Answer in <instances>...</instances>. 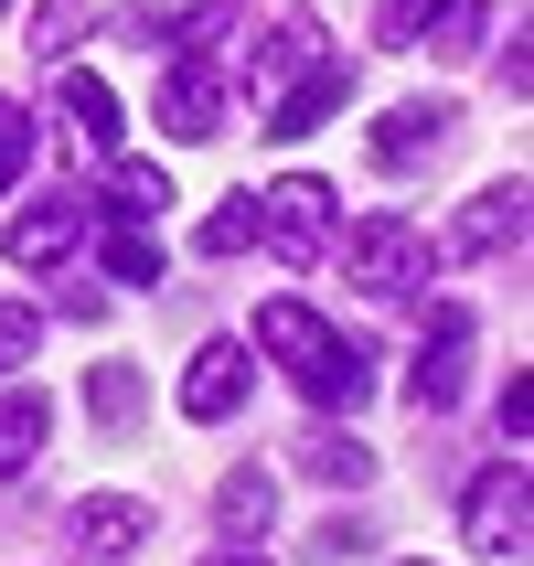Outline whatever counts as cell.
Instances as JSON below:
<instances>
[{
    "label": "cell",
    "instance_id": "obj_1",
    "mask_svg": "<svg viewBox=\"0 0 534 566\" xmlns=\"http://www.w3.org/2000/svg\"><path fill=\"white\" fill-rule=\"evenodd\" d=\"M343 279L364 289V300H417V289H428V235H417L407 214H364L343 235Z\"/></svg>",
    "mask_w": 534,
    "mask_h": 566
},
{
    "label": "cell",
    "instance_id": "obj_2",
    "mask_svg": "<svg viewBox=\"0 0 534 566\" xmlns=\"http://www.w3.org/2000/svg\"><path fill=\"white\" fill-rule=\"evenodd\" d=\"M256 247L289 256V268H311V256L332 247V182H311V171H279V182L256 192Z\"/></svg>",
    "mask_w": 534,
    "mask_h": 566
},
{
    "label": "cell",
    "instance_id": "obj_3",
    "mask_svg": "<svg viewBox=\"0 0 534 566\" xmlns=\"http://www.w3.org/2000/svg\"><path fill=\"white\" fill-rule=\"evenodd\" d=\"M460 385H471V311L439 300V311H428V343H417V364H407V417H417V428L449 417V407H460Z\"/></svg>",
    "mask_w": 534,
    "mask_h": 566
},
{
    "label": "cell",
    "instance_id": "obj_4",
    "mask_svg": "<svg viewBox=\"0 0 534 566\" xmlns=\"http://www.w3.org/2000/svg\"><path fill=\"white\" fill-rule=\"evenodd\" d=\"M471 545L481 556H503V566H524V535H534V492H524V460H492V471L471 481Z\"/></svg>",
    "mask_w": 534,
    "mask_h": 566
},
{
    "label": "cell",
    "instance_id": "obj_5",
    "mask_svg": "<svg viewBox=\"0 0 534 566\" xmlns=\"http://www.w3.org/2000/svg\"><path fill=\"white\" fill-rule=\"evenodd\" d=\"M353 107V54H321V64H300V75H289L279 96H268V139H311V128H332Z\"/></svg>",
    "mask_w": 534,
    "mask_h": 566
},
{
    "label": "cell",
    "instance_id": "obj_6",
    "mask_svg": "<svg viewBox=\"0 0 534 566\" xmlns=\"http://www.w3.org/2000/svg\"><path fill=\"white\" fill-rule=\"evenodd\" d=\"M150 118H160V139H182V150H192V139H214V128H224V64L171 54V75H160V107H150Z\"/></svg>",
    "mask_w": 534,
    "mask_h": 566
},
{
    "label": "cell",
    "instance_id": "obj_7",
    "mask_svg": "<svg viewBox=\"0 0 534 566\" xmlns=\"http://www.w3.org/2000/svg\"><path fill=\"white\" fill-rule=\"evenodd\" d=\"M247 396H256V353H247V343H203V353H192V375H182V417L224 428Z\"/></svg>",
    "mask_w": 534,
    "mask_h": 566
},
{
    "label": "cell",
    "instance_id": "obj_8",
    "mask_svg": "<svg viewBox=\"0 0 534 566\" xmlns=\"http://www.w3.org/2000/svg\"><path fill=\"white\" fill-rule=\"evenodd\" d=\"M300 396H311L321 417H353L364 396H375V343H353V332H332V343H321V364L300 375Z\"/></svg>",
    "mask_w": 534,
    "mask_h": 566
},
{
    "label": "cell",
    "instance_id": "obj_9",
    "mask_svg": "<svg viewBox=\"0 0 534 566\" xmlns=\"http://www.w3.org/2000/svg\"><path fill=\"white\" fill-rule=\"evenodd\" d=\"M64 535L86 545L96 566H118V556H139V545H150V503H118V492H86V503L64 513Z\"/></svg>",
    "mask_w": 534,
    "mask_h": 566
},
{
    "label": "cell",
    "instance_id": "obj_10",
    "mask_svg": "<svg viewBox=\"0 0 534 566\" xmlns=\"http://www.w3.org/2000/svg\"><path fill=\"white\" fill-rule=\"evenodd\" d=\"M449 118H460L449 96H407V107H385V118H375V160H385V171H417L428 150H449Z\"/></svg>",
    "mask_w": 534,
    "mask_h": 566
},
{
    "label": "cell",
    "instance_id": "obj_11",
    "mask_svg": "<svg viewBox=\"0 0 534 566\" xmlns=\"http://www.w3.org/2000/svg\"><path fill=\"white\" fill-rule=\"evenodd\" d=\"M75 235H86V192H54V203H32V214L0 235V256H11V268H54V256H75Z\"/></svg>",
    "mask_w": 534,
    "mask_h": 566
},
{
    "label": "cell",
    "instance_id": "obj_12",
    "mask_svg": "<svg viewBox=\"0 0 534 566\" xmlns=\"http://www.w3.org/2000/svg\"><path fill=\"white\" fill-rule=\"evenodd\" d=\"M503 247H524V182H481L471 214L449 224V256H503Z\"/></svg>",
    "mask_w": 534,
    "mask_h": 566
},
{
    "label": "cell",
    "instance_id": "obj_13",
    "mask_svg": "<svg viewBox=\"0 0 534 566\" xmlns=\"http://www.w3.org/2000/svg\"><path fill=\"white\" fill-rule=\"evenodd\" d=\"M321 343H332V321H321L311 300H268V311H256V353H268L279 375H311Z\"/></svg>",
    "mask_w": 534,
    "mask_h": 566
},
{
    "label": "cell",
    "instance_id": "obj_14",
    "mask_svg": "<svg viewBox=\"0 0 534 566\" xmlns=\"http://www.w3.org/2000/svg\"><path fill=\"white\" fill-rule=\"evenodd\" d=\"M54 118L75 128V150H118V86H107V75H86V64H64Z\"/></svg>",
    "mask_w": 534,
    "mask_h": 566
},
{
    "label": "cell",
    "instance_id": "obj_15",
    "mask_svg": "<svg viewBox=\"0 0 534 566\" xmlns=\"http://www.w3.org/2000/svg\"><path fill=\"white\" fill-rule=\"evenodd\" d=\"M214 524H224V545H256L268 524H279V481L256 471V460H247V471H224L214 481Z\"/></svg>",
    "mask_w": 534,
    "mask_h": 566
},
{
    "label": "cell",
    "instance_id": "obj_16",
    "mask_svg": "<svg viewBox=\"0 0 534 566\" xmlns=\"http://www.w3.org/2000/svg\"><path fill=\"white\" fill-rule=\"evenodd\" d=\"M300 64H321V22H311V11H289V22L268 32L256 54H247V86H256V107H268V96H279L289 75H300Z\"/></svg>",
    "mask_w": 534,
    "mask_h": 566
},
{
    "label": "cell",
    "instance_id": "obj_17",
    "mask_svg": "<svg viewBox=\"0 0 534 566\" xmlns=\"http://www.w3.org/2000/svg\"><path fill=\"white\" fill-rule=\"evenodd\" d=\"M43 428H54V407H43L32 385H11V396H0V481H22L32 460H43Z\"/></svg>",
    "mask_w": 534,
    "mask_h": 566
},
{
    "label": "cell",
    "instance_id": "obj_18",
    "mask_svg": "<svg viewBox=\"0 0 534 566\" xmlns=\"http://www.w3.org/2000/svg\"><path fill=\"white\" fill-rule=\"evenodd\" d=\"M86 417L107 428V439H128V428L150 417V385H139V364H96V375H86Z\"/></svg>",
    "mask_w": 534,
    "mask_h": 566
},
{
    "label": "cell",
    "instance_id": "obj_19",
    "mask_svg": "<svg viewBox=\"0 0 534 566\" xmlns=\"http://www.w3.org/2000/svg\"><path fill=\"white\" fill-rule=\"evenodd\" d=\"M289 460H300L311 481H343V492H353V481H375V449L353 439V428H311V439L289 449Z\"/></svg>",
    "mask_w": 534,
    "mask_h": 566
},
{
    "label": "cell",
    "instance_id": "obj_20",
    "mask_svg": "<svg viewBox=\"0 0 534 566\" xmlns=\"http://www.w3.org/2000/svg\"><path fill=\"white\" fill-rule=\"evenodd\" d=\"M449 11H460V0H375V43H385V54H417Z\"/></svg>",
    "mask_w": 534,
    "mask_h": 566
},
{
    "label": "cell",
    "instance_id": "obj_21",
    "mask_svg": "<svg viewBox=\"0 0 534 566\" xmlns=\"http://www.w3.org/2000/svg\"><path fill=\"white\" fill-rule=\"evenodd\" d=\"M235 22H247V0H203L192 22H171V54H203V64H224V43H235Z\"/></svg>",
    "mask_w": 534,
    "mask_h": 566
},
{
    "label": "cell",
    "instance_id": "obj_22",
    "mask_svg": "<svg viewBox=\"0 0 534 566\" xmlns=\"http://www.w3.org/2000/svg\"><path fill=\"white\" fill-rule=\"evenodd\" d=\"M160 203H171V182H160L150 160H118V171H107V214L118 224H150Z\"/></svg>",
    "mask_w": 534,
    "mask_h": 566
},
{
    "label": "cell",
    "instance_id": "obj_23",
    "mask_svg": "<svg viewBox=\"0 0 534 566\" xmlns=\"http://www.w3.org/2000/svg\"><path fill=\"white\" fill-rule=\"evenodd\" d=\"M22 43H32V54H43V64H64V54H75V43H86V0H43Z\"/></svg>",
    "mask_w": 534,
    "mask_h": 566
},
{
    "label": "cell",
    "instance_id": "obj_24",
    "mask_svg": "<svg viewBox=\"0 0 534 566\" xmlns=\"http://www.w3.org/2000/svg\"><path fill=\"white\" fill-rule=\"evenodd\" d=\"M192 247H203V256H247V247H256V192H235V203H214Z\"/></svg>",
    "mask_w": 534,
    "mask_h": 566
},
{
    "label": "cell",
    "instance_id": "obj_25",
    "mask_svg": "<svg viewBox=\"0 0 534 566\" xmlns=\"http://www.w3.org/2000/svg\"><path fill=\"white\" fill-rule=\"evenodd\" d=\"M107 279H118V289H150V279H160V256H150V235H139V224H118V235H107Z\"/></svg>",
    "mask_w": 534,
    "mask_h": 566
},
{
    "label": "cell",
    "instance_id": "obj_26",
    "mask_svg": "<svg viewBox=\"0 0 534 566\" xmlns=\"http://www.w3.org/2000/svg\"><path fill=\"white\" fill-rule=\"evenodd\" d=\"M32 343H43V311H22V300H0V375H22Z\"/></svg>",
    "mask_w": 534,
    "mask_h": 566
},
{
    "label": "cell",
    "instance_id": "obj_27",
    "mask_svg": "<svg viewBox=\"0 0 534 566\" xmlns=\"http://www.w3.org/2000/svg\"><path fill=\"white\" fill-rule=\"evenodd\" d=\"M22 171H32V118L11 107V96H0V192L22 182Z\"/></svg>",
    "mask_w": 534,
    "mask_h": 566
},
{
    "label": "cell",
    "instance_id": "obj_28",
    "mask_svg": "<svg viewBox=\"0 0 534 566\" xmlns=\"http://www.w3.org/2000/svg\"><path fill=\"white\" fill-rule=\"evenodd\" d=\"M364 545H375V535H364L353 513H332V524H321V535H311V556H321V566H343V556H364Z\"/></svg>",
    "mask_w": 534,
    "mask_h": 566
},
{
    "label": "cell",
    "instance_id": "obj_29",
    "mask_svg": "<svg viewBox=\"0 0 534 566\" xmlns=\"http://www.w3.org/2000/svg\"><path fill=\"white\" fill-rule=\"evenodd\" d=\"M524 428H534V385L513 375V385H503V439H513V460H524Z\"/></svg>",
    "mask_w": 534,
    "mask_h": 566
},
{
    "label": "cell",
    "instance_id": "obj_30",
    "mask_svg": "<svg viewBox=\"0 0 534 566\" xmlns=\"http://www.w3.org/2000/svg\"><path fill=\"white\" fill-rule=\"evenodd\" d=\"M203 566H268V556H256V545H224V556H203Z\"/></svg>",
    "mask_w": 534,
    "mask_h": 566
},
{
    "label": "cell",
    "instance_id": "obj_31",
    "mask_svg": "<svg viewBox=\"0 0 534 566\" xmlns=\"http://www.w3.org/2000/svg\"><path fill=\"white\" fill-rule=\"evenodd\" d=\"M0 11H11V0H0Z\"/></svg>",
    "mask_w": 534,
    "mask_h": 566
},
{
    "label": "cell",
    "instance_id": "obj_32",
    "mask_svg": "<svg viewBox=\"0 0 534 566\" xmlns=\"http://www.w3.org/2000/svg\"><path fill=\"white\" fill-rule=\"evenodd\" d=\"M417 566H428V556H417Z\"/></svg>",
    "mask_w": 534,
    "mask_h": 566
}]
</instances>
